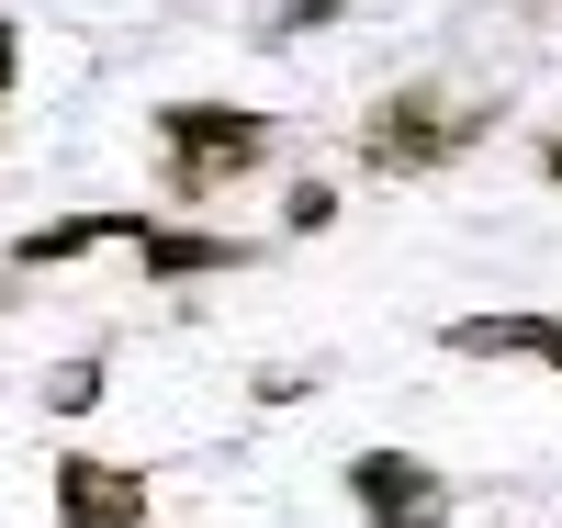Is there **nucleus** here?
I'll return each instance as SVG.
<instances>
[{
    "label": "nucleus",
    "instance_id": "obj_6",
    "mask_svg": "<svg viewBox=\"0 0 562 528\" xmlns=\"http://www.w3.org/2000/svg\"><path fill=\"white\" fill-rule=\"evenodd\" d=\"M214 259H237L225 236H147V270L158 281H180V270H214Z\"/></svg>",
    "mask_w": 562,
    "mask_h": 528
},
{
    "label": "nucleus",
    "instance_id": "obj_8",
    "mask_svg": "<svg viewBox=\"0 0 562 528\" xmlns=\"http://www.w3.org/2000/svg\"><path fill=\"white\" fill-rule=\"evenodd\" d=\"M0 90H12V23H0Z\"/></svg>",
    "mask_w": 562,
    "mask_h": 528
},
{
    "label": "nucleus",
    "instance_id": "obj_4",
    "mask_svg": "<svg viewBox=\"0 0 562 528\" xmlns=\"http://www.w3.org/2000/svg\"><path fill=\"white\" fill-rule=\"evenodd\" d=\"M57 528H147V484L113 461H57Z\"/></svg>",
    "mask_w": 562,
    "mask_h": 528
},
{
    "label": "nucleus",
    "instance_id": "obj_1",
    "mask_svg": "<svg viewBox=\"0 0 562 528\" xmlns=\"http://www.w3.org/2000/svg\"><path fill=\"white\" fill-rule=\"evenodd\" d=\"M158 147H169V191H180V203H214L225 180H248L270 158V124L237 113V102H169L158 113Z\"/></svg>",
    "mask_w": 562,
    "mask_h": 528
},
{
    "label": "nucleus",
    "instance_id": "obj_3",
    "mask_svg": "<svg viewBox=\"0 0 562 528\" xmlns=\"http://www.w3.org/2000/svg\"><path fill=\"white\" fill-rule=\"evenodd\" d=\"M461 135H473V124H450V102L416 90V102H383V113L360 124V158H371V169H439Z\"/></svg>",
    "mask_w": 562,
    "mask_h": 528
},
{
    "label": "nucleus",
    "instance_id": "obj_7",
    "mask_svg": "<svg viewBox=\"0 0 562 528\" xmlns=\"http://www.w3.org/2000/svg\"><path fill=\"white\" fill-rule=\"evenodd\" d=\"M90 382H102V371H90V360H68L57 382H45V405H57V416H79V405H90Z\"/></svg>",
    "mask_w": 562,
    "mask_h": 528
},
{
    "label": "nucleus",
    "instance_id": "obj_2",
    "mask_svg": "<svg viewBox=\"0 0 562 528\" xmlns=\"http://www.w3.org/2000/svg\"><path fill=\"white\" fill-rule=\"evenodd\" d=\"M349 495L371 528H450V484L428 461H405V450H360L349 461Z\"/></svg>",
    "mask_w": 562,
    "mask_h": 528
},
{
    "label": "nucleus",
    "instance_id": "obj_9",
    "mask_svg": "<svg viewBox=\"0 0 562 528\" xmlns=\"http://www.w3.org/2000/svg\"><path fill=\"white\" fill-rule=\"evenodd\" d=\"M540 169H551V180H562V135H551V147H540Z\"/></svg>",
    "mask_w": 562,
    "mask_h": 528
},
{
    "label": "nucleus",
    "instance_id": "obj_5",
    "mask_svg": "<svg viewBox=\"0 0 562 528\" xmlns=\"http://www.w3.org/2000/svg\"><path fill=\"white\" fill-rule=\"evenodd\" d=\"M450 349L461 360H540V371H562V315H461L450 326Z\"/></svg>",
    "mask_w": 562,
    "mask_h": 528
}]
</instances>
